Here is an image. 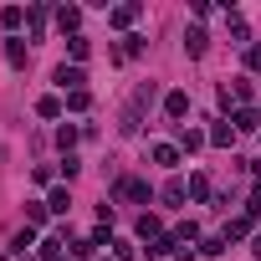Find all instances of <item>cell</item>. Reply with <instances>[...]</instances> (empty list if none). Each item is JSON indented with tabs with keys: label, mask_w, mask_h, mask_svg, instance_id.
Masks as SVG:
<instances>
[{
	"label": "cell",
	"mask_w": 261,
	"mask_h": 261,
	"mask_svg": "<svg viewBox=\"0 0 261 261\" xmlns=\"http://www.w3.org/2000/svg\"><path fill=\"white\" fill-rule=\"evenodd\" d=\"M149 102H154V82H144L134 97H128V108H123V123H118L123 134H139V128H144V108H149Z\"/></svg>",
	"instance_id": "1"
},
{
	"label": "cell",
	"mask_w": 261,
	"mask_h": 261,
	"mask_svg": "<svg viewBox=\"0 0 261 261\" xmlns=\"http://www.w3.org/2000/svg\"><path fill=\"white\" fill-rule=\"evenodd\" d=\"M113 195H118V200H134V205H149V185H144V179H128V174L113 185Z\"/></svg>",
	"instance_id": "2"
},
{
	"label": "cell",
	"mask_w": 261,
	"mask_h": 261,
	"mask_svg": "<svg viewBox=\"0 0 261 261\" xmlns=\"http://www.w3.org/2000/svg\"><path fill=\"white\" fill-rule=\"evenodd\" d=\"M51 82H57V87H62V92H82V87H87V72H82V67H67V62H62V67H57V77H51Z\"/></svg>",
	"instance_id": "3"
},
{
	"label": "cell",
	"mask_w": 261,
	"mask_h": 261,
	"mask_svg": "<svg viewBox=\"0 0 261 261\" xmlns=\"http://www.w3.org/2000/svg\"><path fill=\"white\" fill-rule=\"evenodd\" d=\"M139 16H144V6H113V11H108V21H113L118 31H128V26H134Z\"/></svg>",
	"instance_id": "4"
},
{
	"label": "cell",
	"mask_w": 261,
	"mask_h": 261,
	"mask_svg": "<svg viewBox=\"0 0 261 261\" xmlns=\"http://www.w3.org/2000/svg\"><path fill=\"white\" fill-rule=\"evenodd\" d=\"M205 46H210V36H205L200 26H190V31H185V57H205Z\"/></svg>",
	"instance_id": "5"
},
{
	"label": "cell",
	"mask_w": 261,
	"mask_h": 261,
	"mask_svg": "<svg viewBox=\"0 0 261 261\" xmlns=\"http://www.w3.org/2000/svg\"><path fill=\"white\" fill-rule=\"evenodd\" d=\"M57 26L72 31V36H82V31H77V26H82V11H77V6H62V11H57Z\"/></svg>",
	"instance_id": "6"
},
{
	"label": "cell",
	"mask_w": 261,
	"mask_h": 261,
	"mask_svg": "<svg viewBox=\"0 0 261 261\" xmlns=\"http://www.w3.org/2000/svg\"><path fill=\"white\" fill-rule=\"evenodd\" d=\"M139 236H144V241L154 246V241L164 236V225H159V215H149V210H144V215H139Z\"/></svg>",
	"instance_id": "7"
},
{
	"label": "cell",
	"mask_w": 261,
	"mask_h": 261,
	"mask_svg": "<svg viewBox=\"0 0 261 261\" xmlns=\"http://www.w3.org/2000/svg\"><path fill=\"white\" fill-rule=\"evenodd\" d=\"M164 113H169V118H185V113H190V92H169V97H164Z\"/></svg>",
	"instance_id": "8"
},
{
	"label": "cell",
	"mask_w": 261,
	"mask_h": 261,
	"mask_svg": "<svg viewBox=\"0 0 261 261\" xmlns=\"http://www.w3.org/2000/svg\"><path fill=\"white\" fill-rule=\"evenodd\" d=\"M149 154H154V164H164V169H174V164H179V149H174V144H154Z\"/></svg>",
	"instance_id": "9"
},
{
	"label": "cell",
	"mask_w": 261,
	"mask_h": 261,
	"mask_svg": "<svg viewBox=\"0 0 261 261\" xmlns=\"http://www.w3.org/2000/svg\"><path fill=\"white\" fill-rule=\"evenodd\" d=\"M26 57H31V51H26V41H6V62H11L16 72L26 67Z\"/></svg>",
	"instance_id": "10"
},
{
	"label": "cell",
	"mask_w": 261,
	"mask_h": 261,
	"mask_svg": "<svg viewBox=\"0 0 261 261\" xmlns=\"http://www.w3.org/2000/svg\"><path fill=\"white\" fill-rule=\"evenodd\" d=\"M236 128H246V134H261V113L241 108V113H236Z\"/></svg>",
	"instance_id": "11"
},
{
	"label": "cell",
	"mask_w": 261,
	"mask_h": 261,
	"mask_svg": "<svg viewBox=\"0 0 261 261\" xmlns=\"http://www.w3.org/2000/svg\"><path fill=\"white\" fill-rule=\"evenodd\" d=\"M205 139H210V134H200V128H185V134H179V149H185V154H195Z\"/></svg>",
	"instance_id": "12"
},
{
	"label": "cell",
	"mask_w": 261,
	"mask_h": 261,
	"mask_svg": "<svg viewBox=\"0 0 261 261\" xmlns=\"http://www.w3.org/2000/svg\"><path fill=\"white\" fill-rule=\"evenodd\" d=\"M185 190H190V200H210V179H205V174H190Z\"/></svg>",
	"instance_id": "13"
},
{
	"label": "cell",
	"mask_w": 261,
	"mask_h": 261,
	"mask_svg": "<svg viewBox=\"0 0 261 261\" xmlns=\"http://www.w3.org/2000/svg\"><path fill=\"white\" fill-rule=\"evenodd\" d=\"M230 139H236V123H215V128H210V144H220V149H225Z\"/></svg>",
	"instance_id": "14"
},
{
	"label": "cell",
	"mask_w": 261,
	"mask_h": 261,
	"mask_svg": "<svg viewBox=\"0 0 261 261\" xmlns=\"http://www.w3.org/2000/svg\"><path fill=\"white\" fill-rule=\"evenodd\" d=\"M67 51H72V67H77V62L92 51V41H87V36H72V41H67Z\"/></svg>",
	"instance_id": "15"
},
{
	"label": "cell",
	"mask_w": 261,
	"mask_h": 261,
	"mask_svg": "<svg viewBox=\"0 0 261 261\" xmlns=\"http://www.w3.org/2000/svg\"><path fill=\"white\" fill-rule=\"evenodd\" d=\"M67 108H72V113H87V108H92V92H87V87H82V92H67Z\"/></svg>",
	"instance_id": "16"
},
{
	"label": "cell",
	"mask_w": 261,
	"mask_h": 261,
	"mask_svg": "<svg viewBox=\"0 0 261 261\" xmlns=\"http://www.w3.org/2000/svg\"><path fill=\"white\" fill-rule=\"evenodd\" d=\"M164 200H169V205H185V200H190V190H185L179 179H169V185H164Z\"/></svg>",
	"instance_id": "17"
},
{
	"label": "cell",
	"mask_w": 261,
	"mask_h": 261,
	"mask_svg": "<svg viewBox=\"0 0 261 261\" xmlns=\"http://www.w3.org/2000/svg\"><path fill=\"white\" fill-rule=\"evenodd\" d=\"M46 210H57V215H67V210H72V195H67V190H51V200H46Z\"/></svg>",
	"instance_id": "18"
},
{
	"label": "cell",
	"mask_w": 261,
	"mask_h": 261,
	"mask_svg": "<svg viewBox=\"0 0 261 261\" xmlns=\"http://www.w3.org/2000/svg\"><path fill=\"white\" fill-rule=\"evenodd\" d=\"M246 230H251V215H236V220H230V225H225V241H241V236H246Z\"/></svg>",
	"instance_id": "19"
},
{
	"label": "cell",
	"mask_w": 261,
	"mask_h": 261,
	"mask_svg": "<svg viewBox=\"0 0 261 261\" xmlns=\"http://www.w3.org/2000/svg\"><path fill=\"white\" fill-rule=\"evenodd\" d=\"M230 36H236V46H246V41H251V26H246L241 16H230Z\"/></svg>",
	"instance_id": "20"
},
{
	"label": "cell",
	"mask_w": 261,
	"mask_h": 261,
	"mask_svg": "<svg viewBox=\"0 0 261 261\" xmlns=\"http://www.w3.org/2000/svg\"><path fill=\"white\" fill-rule=\"evenodd\" d=\"M31 246H36V230H21V236H16V241H11V251H16V256H26V251H31Z\"/></svg>",
	"instance_id": "21"
},
{
	"label": "cell",
	"mask_w": 261,
	"mask_h": 261,
	"mask_svg": "<svg viewBox=\"0 0 261 261\" xmlns=\"http://www.w3.org/2000/svg\"><path fill=\"white\" fill-rule=\"evenodd\" d=\"M57 144H62V154H72V144H77V128H72V123L57 128Z\"/></svg>",
	"instance_id": "22"
},
{
	"label": "cell",
	"mask_w": 261,
	"mask_h": 261,
	"mask_svg": "<svg viewBox=\"0 0 261 261\" xmlns=\"http://www.w3.org/2000/svg\"><path fill=\"white\" fill-rule=\"evenodd\" d=\"M169 236H174V241H195V236H200V225H195V220H185V225H174Z\"/></svg>",
	"instance_id": "23"
},
{
	"label": "cell",
	"mask_w": 261,
	"mask_h": 261,
	"mask_svg": "<svg viewBox=\"0 0 261 261\" xmlns=\"http://www.w3.org/2000/svg\"><path fill=\"white\" fill-rule=\"evenodd\" d=\"M21 21H26V16H21V11H16V6H11V11H0V26H6V31H16V26H21Z\"/></svg>",
	"instance_id": "24"
},
{
	"label": "cell",
	"mask_w": 261,
	"mask_h": 261,
	"mask_svg": "<svg viewBox=\"0 0 261 261\" xmlns=\"http://www.w3.org/2000/svg\"><path fill=\"white\" fill-rule=\"evenodd\" d=\"M36 113H41V118H57V113H62V102H57V97H41V102H36Z\"/></svg>",
	"instance_id": "25"
},
{
	"label": "cell",
	"mask_w": 261,
	"mask_h": 261,
	"mask_svg": "<svg viewBox=\"0 0 261 261\" xmlns=\"http://www.w3.org/2000/svg\"><path fill=\"white\" fill-rule=\"evenodd\" d=\"M62 174H67V179H77V174H82V159H77V154H67V159H62Z\"/></svg>",
	"instance_id": "26"
},
{
	"label": "cell",
	"mask_w": 261,
	"mask_h": 261,
	"mask_svg": "<svg viewBox=\"0 0 261 261\" xmlns=\"http://www.w3.org/2000/svg\"><path fill=\"white\" fill-rule=\"evenodd\" d=\"M200 251H205V256H220V251H225V236H210V241H200Z\"/></svg>",
	"instance_id": "27"
},
{
	"label": "cell",
	"mask_w": 261,
	"mask_h": 261,
	"mask_svg": "<svg viewBox=\"0 0 261 261\" xmlns=\"http://www.w3.org/2000/svg\"><path fill=\"white\" fill-rule=\"evenodd\" d=\"M144 51V36H123V57H139Z\"/></svg>",
	"instance_id": "28"
},
{
	"label": "cell",
	"mask_w": 261,
	"mask_h": 261,
	"mask_svg": "<svg viewBox=\"0 0 261 261\" xmlns=\"http://www.w3.org/2000/svg\"><path fill=\"white\" fill-rule=\"evenodd\" d=\"M113 251H118V261H134V241H108Z\"/></svg>",
	"instance_id": "29"
},
{
	"label": "cell",
	"mask_w": 261,
	"mask_h": 261,
	"mask_svg": "<svg viewBox=\"0 0 261 261\" xmlns=\"http://www.w3.org/2000/svg\"><path fill=\"white\" fill-rule=\"evenodd\" d=\"M26 21H31V31H41V26H46V6H31V16H26Z\"/></svg>",
	"instance_id": "30"
},
{
	"label": "cell",
	"mask_w": 261,
	"mask_h": 261,
	"mask_svg": "<svg viewBox=\"0 0 261 261\" xmlns=\"http://www.w3.org/2000/svg\"><path fill=\"white\" fill-rule=\"evenodd\" d=\"M26 220H31V225H41V220H46V205H36V200H31V205H26Z\"/></svg>",
	"instance_id": "31"
},
{
	"label": "cell",
	"mask_w": 261,
	"mask_h": 261,
	"mask_svg": "<svg viewBox=\"0 0 261 261\" xmlns=\"http://www.w3.org/2000/svg\"><path fill=\"white\" fill-rule=\"evenodd\" d=\"M246 62H251V72H261V46H251V51H246Z\"/></svg>",
	"instance_id": "32"
},
{
	"label": "cell",
	"mask_w": 261,
	"mask_h": 261,
	"mask_svg": "<svg viewBox=\"0 0 261 261\" xmlns=\"http://www.w3.org/2000/svg\"><path fill=\"white\" fill-rule=\"evenodd\" d=\"M251 251H256V256H261V236H256V241H251Z\"/></svg>",
	"instance_id": "33"
},
{
	"label": "cell",
	"mask_w": 261,
	"mask_h": 261,
	"mask_svg": "<svg viewBox=\"0 0 261 261\" xmlns=\"http://www.w3.org/2000/svg\"><path fill=\"white\" fill-rule=\"evenodd\" d=\"M0 261H11V256H0Z\"/></svg>",
	"instance_id": "34"
}]
</instances>
